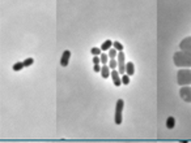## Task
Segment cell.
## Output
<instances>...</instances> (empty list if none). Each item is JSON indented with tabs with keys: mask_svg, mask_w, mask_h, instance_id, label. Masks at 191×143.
I'll use <instances>...</instances> for the list:
<instances>
[{
	"mask_svg": "<svg viewBox=\"0 0 191 143\" xmlns=\"http://www.w3.org/2000/svg\"><path fill=\"white\" fill-rule=\"evenodd\" d=\"M174 65L181 69H190L191 68V55L186 53L183 51H178L174 53Z\"/></svg>",
	"mask_w": 191,
	"mask_h": 143,
	"instance_id": "1",
	"label": "cell"
},
{
	"mask_svg": "<svg viewBox=\"0 0 191 143\" xmlns=\"http://www.w3.org/2000/svg\"><path fill=\"white\" fill-rule=\"evenodd\" d=\"M177 81L179 86H190L191 85V69H181L177 73Z\"/></svg>",
	"mask_w": 191,
	"mask_h": 143,
	"instance_id": "2",
	"label": "cell"
},
{
	"mask_svg": "<svg viewBox=\"0 0 191 143\" xmlns=\"http://www.w3.org/2000/svg\"><path fill=\"white\" fill-rule=\"evenodd\" d=\"M123 107H125V100L122 99H118L117 100V104H115V116H114V120H115V124L117 125H121L122 124V113H123Z\"/></svg>",
	"mask_w": 191,
	"mask_h": 143,
	"instance_id": "3",
	"label": "cell"
},
{
	"mask_svg": "<svg viewBox=\"0 0 191 143\" xmlns=\"http://www.w3.org/2000/svg\"><path fill=\"white\" fill-rule=\"evenodd\" d=\"M118 72L119 74H126V56L123 52H119L118 53Z\"/></svg>",
	"mask_w": 191,
	"mask_h": 143,
	"instance_id": "4",
	"label": "cell"
},
{
	"mask_svg": "<svg viewBox=\"0 0 191 143\" xmlns=\"http://www.w3.org/2000/svg\"><path fill=\"white\" fill-rule=\"evenodd\" d=\"M179 96L182 98V100L191 103V87L190 86H182L179 90Z\"/></svg>",
	"mask_w": 191,
	"mask_h": 143,
	"instance_id": "5",
	"label": "cell"
},
{
	"mask_svg": "<svg viewBox=\"0 0 191 143\" xmlns=\"http://www.w3.org/2000/svg\"><path fill=\"white\" fill-rule=\"evenodd\" d=\"M179 48H181V51H183V52L191 55V37L182 39V42L179 43Z\"/></svg>",
	"mask_w": 191,
	"mask_h": 143,
	"instance_id": "6",
	"label": "cell"
},
{
	"mask_svg": "<svg viewBox=\"0 0 191 143\" xmlns=\"http://www.w3.org/2000/svg\"><path fill=\"white\" fill-rule=\"evenodd\" d=\"M70 59H71V51L70 50H66L63 53H62V57H60V65L66 68L67 65L70 64Z\"/></svg>",
	"mask_w": 191,
	"mask_h": 143,
	"instance_id": "7",
	"label": "cell"
},
{
	"mask_svg": "<svg viewBox=\"0 0 191 143\" xmlns=\"http://www.w3.org/2000/svg\"><path fill=\"white\" fill-rule=\"evenodd\" d=\"M113 82H114L115 86H121L122 85V77H119V72L118 70H111V75Z\"/></svg>",
	"mask_w": 191,
	"mask_h": 143,
	"instance_id": "8",
	"label": "cell"
},
{
	"mask_svg": "<svg viewBox=\"0 0 191 143\" xmlns=\"http://www.w3.org/2000/svg\"><path fill=\"white\" fill-rule=\"evenodd\" d=\"M101 75L102 78H109L111 75V69L109 68V65H102L101 68Z\"/></svg>",
	"mask_w": 191,
	"mask_h": 143,
	"instance_id": "9",
	"label": "cell"
},
{
	"mask_svg": "<svg viewBox=\"0 0 191 143\" xmlns=\"http://www.w3.org/2000/svg\"><path fill=\"white\" fill-rule=\"evenodd\" d=\"M133 73H135V65H133V63H131V61H128L126 64V74L131 77V75H133Z\"/></svg>",
	"mask_w": 191,
	"mask_h": 143,
	"instance_id": "10",
	"label": "cell"
},
{
	"mask_svg": "<svg viewBox=\"0 0 191 143\" xmlns=\"http://www.w3.org/2000/svg\"><path fill=\"white\" fill-rule=\"evenodd\" d=\"M111 48H113V40H110V39L105 40L101 46V51H107V52H109V50H111Z\"/></svg>",
	"mask_w": 191,
	"mask_h": 143,
	"instance_id": "11",
	"label": "cell"
},
{
	"mask_svg": "<svg viewBox=\"0 0 191 143\" xmlns=\"http://www.w3.org/2000/svg\"><path fill=\"white\" fill-rule=\"evenodd\" d=\"M100 59H101L102 65H109V55H107L106 52H102L101 56H100Z\"/></svg>",
	"mask_w": 191,
	"mask_h": 143,
	"instance_id": "12",
	"label": "cell"
},
{
	"mask_svg": "<svg viewBox=\"0 0 191 143\" xmlns=\"http://www.w3.org/2000/svg\"><path fill=\"white\" fill-rule=\"evenodd\" d=\"M174 126H175V119L172 117V116H169L168 120H166V127L168 129H173Z\"/></svg>",
	"mask_w": 191,
	"mask_h": 143,
	"instance_id": "13",
	"label": "cell"
},
{
	"mask_svg": "<svg viewBox=\"0 0 191 143\" xmlns=\"http://www.w3.org/2000/svg\"><path fill=\"white\" fill-rule=\"evenodd\" d=\"M113 48L117 50L118 52H123V44L119 43L118 40H115V42H113Z\"/></svg>",
	"mask_w": 191,
	"mask_h": 143,
	"instance_id": "14",
	"label": "cell"
},
{
	"mask_svg": "<svg viewBox=\"0 0 191 143\" xmlns=\"http://www.w3.org/2000/svg\"><path fill=\"white\" fill-rule=\"evenodd\" d=\"M118 53H119V52H118L117 50L111 48V50H109V53H107V55H109V59L110 60H115V57H118Z\"/></svg>",
	"mask_w": 191,
	"mask_h": 143,
	"instance_id": "15",
	"label": "cell"
},
{
	"mask_svg": "<svg viewBox=\"0 0 191 143\" xmlns=\"http://www.w3.org/2000/svg\"><path fill=\"white\" fill-rule=\"evenodd\" d=\"M25 68V65H24V63H16L13 66H12V69L14 70V72H20V70H22Z\"/></svg>",
	"mask_w": 191,
	"mask_h": 143,
	"instance_id": "16",
	"label": "cell"
},
{
	"mask_svg": "<svg viewBox=\"0 0 191 143\" xmlns=\"http://www.w3.org/2000/svg\"><path fill=\"white\" fill-rule=\"evenodd\" d=\"M109 68L111 70H115V68H118V61L117 60H110L109 61Z\"/></svg>",
	"mask_w": 191,
	"mask_h": 143,
	"instance_id": "17",
	"label": "cell"
},
{
	"mask_svg": "<svg viewBox=\"0 0 191 143\" xmlns=\"http://www.w3.org/2000/svg\"><path fill=\"white\" fill-rule=\"evenodd\" d=\"M90 52L94 55V56H101V48H98V47H93L92 50H90Z\"/></svg>",
	"mask_w": 191,
	"mask_h": 143,
	"instance_id": "18",
	"label": "cell"
},
{
	"mask_svg": "<svg viewBox=\"0 0 191 143\" xmlns=\"http://www.w3.org/2000/svg\"><path fill=\"white\" fill-rule=\"evenodd\" d=\"M24 65L25 66H30V65H33V63H34V59H32V57H28V59H25L24 61Z\"/></svg>",
	"mask_w": 191,
	"mask_h": 143,
	"instance_id": "19",
	"label": "cell"
},
{
	"mask_svg": "<svg viewBox=\"0 0 191 143\" xmlns=\"http://www.w3.org/2000/svg\"><path fill=\"white\" fill-rule=\"evenodd\" d=\"M122 83H123V85H128V83H130V75L123 74V75H122Z\"/></svg>",
	"mask_w": 191,
	"mask_h": 143,
	"instance_id": "20",
	"label": "cell"
},
{
	"mask_svg": "<svg viewBox=\"0 0 191 143\" xmlns=\"http://www.w3.org/2000/svg\"><path fill=\"white\" fill-rule=\"evenodd\" d=\"M100 63H101L100 56H94V57H93V64H94V65H100Z\"/></svg>",
	"mask_w": 191,
	"mask_h": 143,
	"instance_id": "21",
	"label": "cell"
},
{
	"mask_svg": "<svg viewBox=\"0 0 191 143\" xmlns=\"http://www.w3.org/2000/svg\"><path fill=\"white\" fill-rule=\"evenodd\" d=\"M101 68H102V66H100V65H94V72H96V73H98V72L101 73Z\"/></svg>",
	"mask_w": 191,
	"mask_h": 143,
	"instance_id": "22",
	"label": "cell"
},
{
	"mask_svg": "<svg viewBox=\"0 0 191 143\" xmlns=\"http://www.w3.org/2000/svg\"><path fill=\"white\" fill-rule=\"evenodd\" d=\"M182 143H189V142H182Z\"/></svg>",
	"mask_w": 191,
	"mask_h": 143,
	"instance_id": "23",
	"label": "cell"
}]
</instances>
